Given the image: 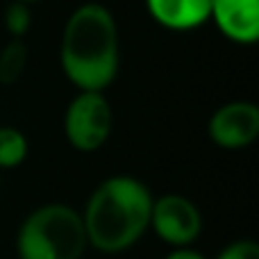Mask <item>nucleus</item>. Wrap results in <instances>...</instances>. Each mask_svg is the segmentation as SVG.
I'll use <instances>...</instances> for the list:
<instances>
[{"mask_svg":"<svg viewBox=\"0 0 259 259\" xmlns=\"http://www.w3.org/2000/svg\"><path fill=\"white\" fill-rule=\"evenodd\" d=\"M59 64L77 91H105L118 75L121 44L114 14L100 3H84L66 18Z\"/></svg>","mask_w":259,"mask_h":259,"instance_id":"obj_1","label":"nucleus"},{"mask_svg":"<svg viewBox=\"0 0 259 259\" xmlns=\"http://www.w3.org/2000/svg\"><path fill=\"white\" fill-rule=\"evenodd\" d=\"M216 259H259V246L255 239H239L228 243Z\"/></svg>","mask_w":259,"mask_h":259,"instance_id":"obj_12","label":"nucleus"},{"mask_svg":"<svg viewBox=\"0 0 259 259\" xmlns=\"http://www.w3.org/2000/svg\"><path fill=\"white\" fill-rule=\"evenodd\" d=\"M30 143L14 125H0V168H16L25 161Z\"/></svg>","mask_w":259,"mask_h":259,"instance_id":"obj_10","label":"nucleus"},{"mask_svg":"<svg viewBox=\"0 0 259 259\" xmlns=\"http://www.w3.org/2000/svg\"><path fill=\"white\" fill-rule=\"evenodd\" d=\"M152 200L150 189L132 175L103 180L80 211L89 246L107 255L130 250L150 228Z\"/></svg>","mask_w":259,"mask_h":259,"instance_id":"obj_2","label":"nucleus"},{"mask_svg":"<svg viewBox=\"0 0 259 259\" xmlns=\"http://www.w3.org/2000/svg\"><path fill=\"white\" fill-rule=\"evenodd\" d=\"M150 228L170 248H189L202 232V216L187 196L166 193L152 200Z\"/></svg>","mask_w":259,"mask_h":259,"instance_id":"obj_5","label":"nucleus"},{"mask_svg":"<svg viewBox=\"0 0 259 259\" xmlns=\"http://www.w3.org/2000/svg\"><path fill=\"white\" fill-rule=\"evenodd\" d=\"M27 68V46L23 39H9L0 48V84L12 87L23 77Z\"/></svg>","mask_w":259,"mask_h":259,"instance_id":"obj_9","label":"nucleus"},{"mask_svg":"<svg viewBox=\"0 0 259 259\" xmlns=\"http://www.w3.org/2000/svg\"><path fill=\"white\" fill-rule=\"evenodd\" d=\"M155 23L173 32H189L209 21L211 0H146Z\"/></svg>","mask_w":259,"mask_h":259,"instance_id":"obj_8","label":"nucleus"},{"mask_svg":"<svg viewBox=\"0 0 259 259\" xmlns=\"http://www.w3.org/2000/svg\"><path fill=\"white\" fill-rule=\"evenodd\" d=\"M209 21L232 44L252 46L259 41V0H211Z\"/></svg>","mask_w":259,"mask_h":259,"instance_id":"obj_7","label":"nucleus"},{"mask_svg":"<svg viewBox=\"0 0 259 259\" xmlns=\"http://www.w3.org/2000/svg\"><path fill=\"white\" fill-rule=\"evenodd\" d=\"M14 3H25V5H32V3H36V0H14Z\"/></svg>","mask_w":259,"mask_h":259,"instance_id":"obj_14","label":"nucleus"},{"mask_svg":"<svg viewBox=\"0 0 259 259\" xmlns=\"http://www.w3.org/2000/svg\"><path fill=\"white\" fill-rule=\"evenodd\" d=\"M87 248L82 214L64 202L36 207L16 234L18 259H82Z\"/></svg>","mask_w":259,"mask_h":259,"instance_id":"obj_3","label":"nucleus"},{"mask_svg":"<svg viewBox=\"0 0 259 259\" xmlns=\"http://www.w3.org/2000/svg\"><path fill=\"white\" fill-rule=\"evenodd\" d=\"M3 23H5V30L9 32L12 39H23V36L30 32L32 27V12H30V5L25 3H9L7 9L3 14Z\"/></svg>","mask_w":259,"mask_h":259,"instance_id":"obj_11","label":"nucleus"},{"mask_svg":"<svg viewBox=\"0 0 259 259\" xmlns=\"http://www.w3.org/2000/svg\"><path fill=\"white\" fill-rule=\"evenodd\" d=\"M209 139L223 150H241L259 137V107L252 100H230L221 105L207 123Z\"/></svg>","mask_w":259,"mask_h":259,"instance_id":"obj_6","label":"nucleus"},{"mask_svg":"<svg viewBox=\"0 0 259 259\" xmlns=\"http://www.w3.org/2000/svg\"><path fill=\"white\" fill-rule=\"evenodd\" d=\"M164 259H207V257L189 246V248H173Z\"/></svg>","mask_w":259,"mask_h":259,"instance_id":"obj_13","label":"nucleus"},{"mask_svg":"<svg viewBox=\"0 0 259 259\" xmlns=\"http://www.w3.org/2000/svg\"><path fill=\"white\" fill-rule=\"evenodd\" d=\"M114 130V109L105 91H77L64 114L66 141L80 152H96Z\"/></svg>","mask_w":259,"mask_h":259,"instance_id":"obj_4","label":"nucleus"}]
</instances>
